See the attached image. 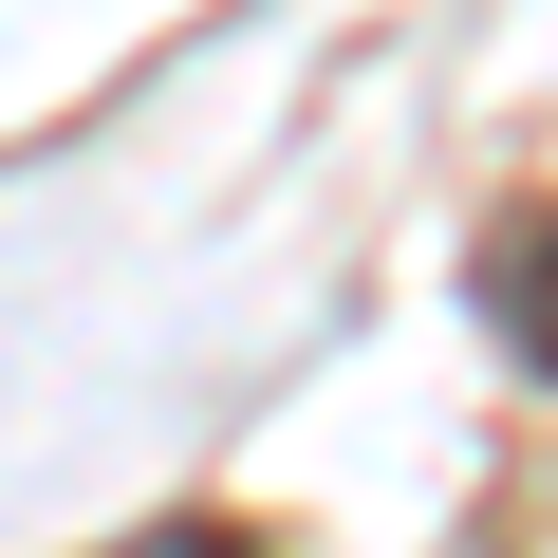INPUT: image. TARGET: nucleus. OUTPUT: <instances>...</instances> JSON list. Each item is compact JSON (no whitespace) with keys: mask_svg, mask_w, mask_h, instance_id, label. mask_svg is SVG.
Listing matches in <instances>:
<instances>
[{"mask_svg":"<svg viewBox=\"0 0 558 558\" xmlns=\"http://www.w3.org/2000/svg\"><path fill=\"white\" fill-rule=\"evenodd\" d=\"M112 558H260V539H242L223 502H186V521H149V539H112Z\"/></svg>","mask_w":558,"mask_h":558,"instance_id":"2","label":"nucleus"},{"mask_svg":"<svg viewBox=\"0 0 558 558\" xmlns=\"http://www.w3.org/2000/svg\"><path fill=\"white\" fill-rule=\"evenodd\" d=\"M484 317H502V354H521V373H558V223H521V242L484 260Z\"/></svg>","mask_w":558,"mask_h":558,"instance_id":"1","label":"nucleus"}]
</instances>
